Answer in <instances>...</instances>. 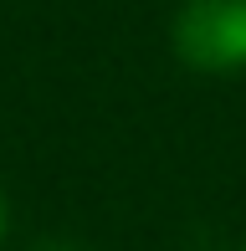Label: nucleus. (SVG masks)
<instances>
[{"label": "nucleus", "mask_w": 246, "mask_h": 251, "mask_svg": "<svg viewBox=\"0 0 246 251\" xmlns=\"http://www.w3.org/2000/svg\"><path fill=\"white\" fill-rule=\"evenodd\" d=\"M31 251H77V246H67V241H41V246H31Z\"/></svg>", "instance_id": "7ed1b4c3"}, {"label": "nucleus", "mask_w": 246, "mask_h": 251, "mask_svg": "<svg viewBox=\"0 0 246 251\" xmlns=\"http://www.w3.org/2000/svg\"><path fill=\"white\" fill-rule=\"evenodd\" d=\"M174 56L190 72H246V0H185L174 16Z\"/></svg>", "instance_id": "f257e3e1"}, {"label": "nucleus", "mask_w": 246, "mask_h": 251, "mask_svg": "<svg viewBox=\"0 0 246 251\" xmlns=\"http://www.w3.org/2000/svg\"><path fill=\"white\" fill-rule=\"evenodd\" d=\"M10 236V205H5V195H0V241Z\"/></svg>", "instance_id": "f03ea898"}]
</instances>
